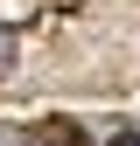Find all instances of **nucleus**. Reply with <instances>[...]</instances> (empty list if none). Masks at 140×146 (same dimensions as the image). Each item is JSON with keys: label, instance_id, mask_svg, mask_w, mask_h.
Masks as SVG:
<instances>
[{"label": "nucleus", "instance_id": "nucleus-3", "mask_svg": "<svg viewBox=\"0 0 140 146\" xmlns=\"http://www.w3.org/2000/svg\"><path fill=\"white\" fill-rule=\"evenodd\" d=\"M105 146H140V132H112V139H105Z\"/></svg>", "mask_w": 140, "mask_h": 146}, {"label": "nucleus", "instance_id": "nucleus-2", "mask_svg": "<svg viewBox=\"0 0 140 146\" xmlns=\"http://www.w3.org/2000/svg\"><path fill=\"white\" fill-rule=\"evenodd\" d=\"M7 56H14V35H7V28H0V70H7Z\"/></svg>", "mask_w": 140, "mask_h": 146}, {"label": "nucleus", "instance_id": "nucleus-1", "mask_svg": "<svg viewBox=\"0 0 140 146\" xmlns=\"http://www.w3.org/2000/svg\"><path fill=\"white\" fill-rule=\"evenodd\" d=\"M28 146H91L77 118H35L28 125Z\"/></svg>", "mask_w": 140, "mask_h": 146}]
</instances>
